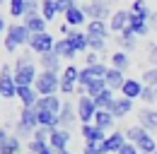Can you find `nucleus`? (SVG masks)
I'll return each mask as SVG.
<instances>
[{
    "label": "nucleus",
    "mask_w": 157,
    "mask_h": 154,
    "mask_svg": "<svg viewBox=\"0 0 157 154\" xmlns=\"http://www.w3.org/2000/svg\"><path fill=\"white\" fill-rule=\"evenodd\" d=\"M29 38H32V31L24 24H10L5 31V51L15 53L20 46H29Z\"/></svg>",
    "instance_id": "1"
},
{
    "label": "nucleus",
    "mask_w": 157,
    "mask_h": 154,
    "mask_svg": "<svg viewBox=\"0 0 157 154\" xmlns=\"http://www.w3.org/2000/svg\"><path fill=\"white\" fill-rule=\"evenodd\" d=\"M34 89L39 96H51L60 92V72H51V70H41L36 82H34Z\"/></svg>",
    "instance_id": "2"
},
{
    "label": "nucleus",
    "mask_w": 157,
    "mask_h": 154,
    "mask_svg": "<svg viewBox=\"0 0 157 154\" xmlns=\"http://www.w3.org/2000/svg\"><path fill=\"white\" fill-rule=\"evenodd\" d=\"M78 79H80V68H75L73 63L65 65L60 72V94L63 96L78 94Z\"/></svg>",
    "instance_id": "3"
},
{
    "label": "nucleus",
    "mask_w": 157,
    "mask_h": 154,
    "mask_svg": "<svg viewBox=\"0 0 157 154\" xmlns=\"http://www.w3.org/2000/svg\"><path fill=\"white\" fill-rule=\"evenodd\" d=\"M82 7V12L87 15V19H109L111 15V10H109V0H87V2H82L80 5Z\"/></svg>",
    "instance_id": "4"
},
{
    "label": "nucleus",
    "mask_w": 157,
    "mask_h": 154,
    "mask_svg": "<svg viewBox=\"0 0 157 154\" xmlns=\"http://www.w3.org/2000/svg\"><path fill=\"white\" fill-rule=\"evenodd\" d=\"M75 106H78V118H80V125L82 123H92L94 120V113H97V104H94V99L87 94H80L78 101H75Z\"/></svg>",
    "instance_id": "5"
},
{
    "label": "nucleus",
    "mask_w": 157,
    "mask_h": 154,
    "mask_svg": "<svg viewBox=\"0 0 157 154\" xmlns=\"http://www.w3.org/2000/svg\"><path fill=\"white\" fill-rule=\"evenodd\" d=\"M53 46H56V38L51 36L48 31H41V34H32V38H29V51H34L36 56H41V53H48V51H53Z\"/></svg>",
    "instance_id": "6"
},
{
    "label": "nucleus",
    "mask_w": 157,
    "mask_h": 154,
    "mask_svg": "<svg viewBox=\"0 0 157 154\" xmlns=\"http://www.w3.org/2000/svg\"><path fill=\"white\" fill-rule=\"evenodd\" d=\"M12 77H15V84H17V87H34V82H36V77H39V70H36V65L32 63V65L17 68Z\"/></svg>",
    "instance_id": "7"
},
{
    "label": "nucleus",
    "mask_w": 157,
    "mask_h": 154,
    "mask_svg": "<svg viewBox=\"0 0 157 154\" xmlns=\"http://www.w3.org/2000/svg\"><path fill=\"white\" fill-rule=\"evenodd\" d=\"M60 128H65V130H73V125L75 123H80L78 118V106L73 104V101H63V108H60Z\"/></svg>",
    "instance_id": "8"
},
{
    "label": "nucleus",
    "mask_w": 157,
    "mask_h": 154,
    "mask_svg": "<svg viewBox=\"0 0 157 154\" xmlns=\"http://www.w3.org/2000/svg\"><path fill=\"white\" fill-rule=\"evenodd\" d=\"M70 140H73V133H70V130H65V128H53V130H51V137H48V145H51L56 152H63V149H68Z\"/></svg>",
    "instance_id": "9"
},
{
    "label": "nucleus",
    "mask_w": 157,
    "mask_h": 154,
    "mask_svg": "<svg viewBox=\"0 0 157 154\" xmlns=\"http://www.w3.org/2000/svg\"><path fill=\"white\" fill-rule=\"evenodd\" d=\"M138 125L145 128L150 135H157V111L155 108H140L138 111Z\"/></svg>",
    "instance_id": "10"
},
{
    "label": "nucleus",
    "mask_w": 157,
    "mask_h": 154,
    "mask_svg": "<svg viewBox=\"0 0 157 154\" xmlns=\"http://www.w3.org/2000/svg\"><path fill=\"white\" fill-rule=\"evenodd\" d=\"M143 89H145V84L136 79V77H128L126 82H123V87H121V96H126V99H131V101H136L143 96Z\"/></svg>",
    "instance_id": "11"
},
{
    "label": "nucleus",
    "mask_w": 157,
    "mask_h": 154,
    "mask_svg": "<svg viewBox=\"0 0 157 154\" xmlns=\"http://www.w3.org/2000/svg\"><path fill=\"white\" fill-rule=\"evenodd\" d=\"M80 135H82L85 142H104L109 133H104V130L97 128L94 123H82V125H80Z\"/></svg>",
    "instance_id": "12"
},
{
    "label": "nucleus",
    "mask_w": 157,
    "mask_h": 154,
    "mask_svg": "<svg viewBox=\"0 0 157 154\" xmlns=\"http://www.w3.org/2000/svg\"><path fill=\"white\" fill-rule=\"evenodd\" d=\"M126 79H128L126 72L118 70V68H111V65H109V70H106V75H104V82H106V87H109L111 92H121V87H123Z\"/></svg>",
    "instance_id": "13"
},
{
    "label": "nucleus",
    "mask_w": 157,
    "mask_h": 154,
    "mask_svg": "<svg viewBox=\"0 0 157 154\" xmlns=\"http://www.w3.org/2000/svg\"><path fill=\"white\" fill-rule=\"evenodd\" d=\"M128 140H126V135L121 133V130H111V133L106 135V140H104V152L106 154H118V149L126 145Z\"/></svg>",
    "instance_id": "14"
},
{
    "label": "nucleus",
    "mask_w": 157,
    "mask_h": 154,
    "mask_svg": "<svg viewBox=\"0 0 157 154\" xmlns=\"http://www.w3.org/2000/svg\"><path fill=\"white\" fill-rule=\"evenodd\" d=\"M34 108H36V111H53V113H60V108H63V99H60L58 94L39 96V101H36Z\"/></svg>",
    "instance_id": "15"
},
{
    "label": "nucleus",
    "mask_w": 157,
    "mask_h": 154,
    "mask_svg": "<svg viewBox=\"0 0 157 154\" xmlns=\"http://www.w3.org/2000/svg\"><path fill=\"white\" fill-rule=\"evenodd\" d=\"M68 38H70V43H73V48H75L78 53H87V51H90V34H87V31L73 29V31L68 34Z\"/></svg>",
    "instance_id": "16"
},
{
    "label": "nucleus",
    "mask_w": 157,
    "mask_h": 154,
    "mask_svg": "<svg viewBox=\"0 0 157 154\" xmlns=\"http://www.w3.org/2000/svg\"><path fill=\"white\" fill-rule=\"evenodd\" d=\"M53 53H56V56H60L63 60H75V56H78V51L73 48V43H70V38H68V36H63V38H56Z\"/></svg>",
    "instance_id": "17"
},
{
    "label": "nucleus",
    "mask_w": 157,
    "mask_h": 154,
    "mask_svg": "<svg viewBox=\"0 0 157 154\" xmlns=\"http://www.w3.org/2000/svg\"><path fill=\"white\" fill-rule=\"evenodd\" d=\"M131 111H133V101L126 99V96H116V101H114V106H111V116H114L116 120H123Z\"/></svg>",
    "instance_id": "18"
},
{
    "label": "nucleus",
    "mask_w": 157,
    "mask_h": 154,
    "mask_svg": "<svg viewBox=\"0 0 157 154\" xmlns=\"http://www.w3.org/2000/svg\"><path fill=\"white\" fill-rule=\"evenodd\" d=\"M63 17H65V24H70L73 29H78V27H82L85 22H90L87 15L82 12V7H80V5H73L68 12H63Z\"/></svg>",
    "instance_id": "19"
},
{
    "label": "nucleus",
    "mask_w": 157,
    "mask_h": 154,
    "mask_svg": "<svg viewBox=\"0 0 157 154\" xmlns=\"http://www.w3.org/2000/svg\"><path fill=\"white\" fill-rule=\"evenodd\" d=\"M97 128H101L104 133H111L114 130V125H116V118L111 116V111H101L97 108V113H94V120H92Z\"/></svg>",
    "instance_id": "20"
},
{
    "label": "nucleus",
    "mask_w": 157,
    "mask_h": 154,
    "mask_svg": "<svg viewBox=\"0 0 157 154\" xmlns=\"http://www.w3.org/2000/svg\"><path fill=\"white\" fill-rule=\"evenodd\" d=\"M116 43H118V48H121V51H126V53H128V51H133V48L138 46V36L133 34V29H131V27H126V29L116 36Z\"/></svg>",
    "instance_id": "21"
},
{
    "label": "nucleus",
    "mask_w": 157,
    "mask_h": 154,
    "mask_svg": "<svg viewBox=\"0 0 157 154\" xmlns=\"http://www.w3.org/2000/svg\"><path fill=\"white\" fill-rule=\"evenodd\" d=\"M128 17H131V12L128 10H116L111 19H109V29L114 31V34H121L126 27H128Z\"/></svg>",
    "instance_id": "22"
},
{
    "label": "nucleus",
    "mask_w": 157,
    "mask_h": 154,
    "mask_svg": "<svg viewBox=\"0 0 157 154\" xmlns=\"http://www.w3.org/2000/svg\"><path fill=\"white\" fill-rule=\"evenodd\" d=\"M60 63H63V58L56 56L53 51H48V53H41V56H39V65H41V70L60 72Z\"/></svg>",
    "instance_id": "23"
},
{
    "label": "nucleus",
    "mask_w": 157,
    "mask_h": 154,
    "mask_svg": "<svg viewBox=\"0 0 157 154\" xmlns=\"http://www.w3.org/2000/svg\"><path fill=\"white\" fill-rule=\"evenodd\" d=\"M90 36H97V38H109V24L104 19H90L87 22V29H85Z\"/></svg>",
    "instance_id": "24"
},
{
    "label": "nucleus",
    "mask_w": 157,
    "mask_h": 154,
    "mask_svg": "<svg viewBox=\"0 0 157 154\" xmlns=\"http://www.w3.org/2000/svg\"><path fill=\"white\" fill-rule=\"evenodd\" d=\"M17 99L22 101L24 108H34L36 101H39V94H36L34 87H17Z\"/></svg>",
    "instance_id": "25"
},
{
    "label": "nucleus",
    "mask_w": 157,
    "mask_h": 154,
    "mask_svg": "<svg viewBox=\"0 0 157 154\" xmlns=\"http://www.w3.org/2000/svg\"><path fill=\"white\" fill-rule=\"evenodd\" d=\"M128 27L133 29V34H136L138 38L140 36H147L152 29H150V22L147 19H143V17H138V15H133L131 12V17H128Z\"/></svg>",
    "instance_id": "26"
},
{
    "label": "nucleus",
    "mask_w": 157,
    "mask_h": 154,
    "mask_svg": "<svg viewBox=\"0 0 157 154\" xmlns=\"http://www.w3.org/2000/svg\"><path fill=\"white\" fill-rule=\"evenodd\" d=\"M17 123H22V125H24V128H29V130H36V128H39V116H36V108H24V106H22Z\"/></svg>",
    "instance_id": "27"
},
{
    "label": "nucleus",
    "mask_w": 157,
    "mask_h": 154,
    "mask_svg": "<svg viewBox=\"0 0 157 154\" xmlns=\"http://www.w3.org/2000/svg\"><path fill=\"white\" fill-rule=\"evenodd\" d=\"M22 19H24L22 24H24L32 34H41V31H46V24H48V22L41 17V15H27V17H22Z\"/></svg>",
    "instance_id": "28"
},
{
    "label": "nucleus",
    "mask_w": 157,
    "mask_h": 154,
    "mask_svg": "<svg viewBox=\"0 0 157 154\" xmlns=\"http://www.w3.org/2000/svg\"><path fill=\"white\" fill-rule=\"evenodd\" d=\"M27 154H58L48 142H39V140H29L27 142Z\"/></svg>",
    "instance_id": "29"
},
{
    "label": "nucleus",
    "mask_w": 157,
    "mask_h": 154,
    "mask_svg": "<svg viewBox=\"0 0 157 154\" xmlns=\"http://www.w3.org/2000/svg\"><path fill=\"white\" fill-rule=\"evenodd\" d=\"M114 101H116V96H114V92H111L109 87H106L99 96H94V104H97V108H101V111H111Z\"/></svg>",
    "instance_id": "30"
},
{
    "label": "nucleus",
    "mask_w": 157,
    "mask_h": 154,
    "mask_svg": "<svg viewBox=\"0 0 157 154\" xmlns=\"http://www.w3.org/2000/svg\"><path fill=\"white\" fill-rule=\"evenodd\" d=\"M138 147V152L140 154H155L157 152V140H155V135H143V137H140V142H138L136 145Z\"/></svg>",
    "instance_id": "31"
},
{
    "label": "nucleus",
    "mask_w": 157,
    "mask_h": 154,
    "mask_svg": "<svg viewBox=\"0 0 157 154\" xmlns=\"http://www.w3.org/2000/svg\"><path fill=\"white\" fill-rule=\"evenodd\" d=\"M58 7H56V0H41V17L46 19V22H53V19L58 17Z\"/></svg>",
    "instance_id": "32"
},
{
    "label": "nucleus",
    "mask_w": 157,
    "mask_h": 154,
    "mask_svg": "<svg viewBox=\"0 0 157 154\" xmlns=\"http://www.w3.org/2000/svg\"><path fill=\"white\" fill-rule=\"evenodd\" d=\"M109 60H111V68H118V70H123V72H126V70H128V65H131L128 53H126V51H121V48H118V51L109 58Z\"/></svg>",
    "instance_id": "33"
},
{
    "label": "nucleus",
    "mask_w": 157,
    "mask_h": 154,
    "mask_svg": "<svg viewBox=\"0 0 157 154\" xmlns=\"http://www.w3.org/2000/svg\"><path fill=\"white\" fill-rule=\"evenodd\" d=\"M128 12H133V15H138V17L147 19V22H150V15H152V10L147 7V2H145V0H133V5H131V10H128Z\"/></svg>",
    "instance_id": "34"
},
{
    "label": "nucleus",
    "mask_w": 157,
    "mask_h": 154,
    "mask_svg": "<svg viewBox=\"0 0 157 154\" xmlns=\"http://www.w3.org/2000/svg\"><path fill=\"white\" fill-rule=\"evenodd\" d=\"M104 89H106V82H104V77H99V79H92V82L85 87V94L94 99V96H99L101 92H104Z\"/></svg>",
    "instance_id": "35"
},
{
    "label": "nucleus",
    "mask_w": 157,
    "mask_h": 154,
    "mask_svg": "<svg viewBox=\"0 0 157 154\" xmlns=\"http://www.w3.org/2000/svg\"><path fill=\"white\" fill-rule=\"evenodd\" d=\"M123 135H126V140H128V142L138 145V142H140V137H143V135H147V130H145V128H140V125H131V128H126V130H123Z\"/></svg>",
    "instance_id": "36"
},
{
    "label": "nucleus",
    "mask_w": 157,
    "mask_h": 154,
    "mask_svg": "<svg viewBox=\"0 0 157 154\" xmlns=\"http://www.w3.org/2000/svg\"><path fill=\"white\" fill-rule=\"evenodd\" d=\"M2 154H22V140L17 137V135H10V140H7Z\"/></svg>",
    "instance_id": "37"
},
{
    "label": "nucleus",
    "mask_w": 157,
    "mask_h": 154,
    "mask_svg": "<svg viewBox=\"0 0 157 154\" xmlns=\"http://www.w3.org/2000/svg\"><path fill=\"white\" fill-rule=\"evenodd\" d=\"M27 12V0H10V15L12 17H24Z\"/></svg>",
    "instance_id": "38"
},
{
    "label": "nucleus",
    "mask_w": 157,
    "mask_h": 154,
    "mask_svg": "<svg viewBox=\"0 0 157 154\" xmlns=\"http://www.w3.org/2000/svg\"><path fill=\"white\" fill-rule=\"evenodd\" d=\"M82 154H106L104 152V142H85Z\"/></svg>",
    "instance_id": "39"
},
{
    "label": "nucleus",
    "mask_w": 157,
    "mask_h": 154,
    "mask_svg": "<svg viewBox=\"0 0 157 154\" xmlns=\"http://www.w3.org/2000/svg\"><path fill=\"white\" fill-rule=\"evenodd\" d=\"M140 101H145V104H155V101H157V89H155V87H150V84H145Z\"/></svg>",
    "instance_id": "40"
},
{
    "label": "nucleus",
    "mask_w": 157,
    "mask_h": 154,
    "mask_svg": "<svg viewBox=\"0 0 157 154\" xmlns=\"http://www.w3.org/2000/svg\"><path fill=\"white\" fill-rule=\"evenodd\" d=\"M104 48H106V38L90 36V51H94V53H104Z\"/></svg>",
    "instance_id": "41"
},
{
    "label": "nucleus",
    "mask_w": 157,
    "mask_h": 154,
    "mask_svg": "<svg viewBox=\"0 0 157 154\" xmlns=\"http://www.w3.org/2000/svg\"><path fill=\"white\" fill-rule=\"evenodd\" d=\"M15 135H17L20 140H32V137H34V130L24 128L22 123H15Z\"/></svg>",
    "instance_id": "42"
},
{
    "label": "nucleus",
    "mask_w": 157,
    "mask_h": 154,
    "mask_svg": "<svg viewBox=\"0 0 157 154\" xmlns=\"http://www.w3.org/2000/svg\"><path fill=\"white\" fill-rule=\"evenodd\" d=\"M140 82H143V84H155V82H157V68L145 70V72H143V77H140Z\"/></svg>",
    "instance_id": "43"
},
{
    "label": "nucleus",
    "mask_w": 157,
    "mask_h": 154,
    "mask_svg": "<svg viewBox=\"0 0 157 154\" xmlns=\"http://www.w3.org/2000/svg\"><path fill=\"white\" fill-rule=\"evenodd\" d=\"M48 137H51V128H36L34 130V137L32 140H39V142H48Z\"/></svg>",
    "instance_id": "44"
},
{
    "label": "nucleus",
    "mask_w": 157,
    "mask_h": 154,
    "mask_svg": "<svg viewBox=\"0 0 157 154\" xmlns=\"http://www.w3.org/2000/svg\"><path fill=\"white\" fill-rule=\"evenodd\" d=\"M32 63H34L32 53H24V56H20L17 60H15V70H17V68H24V65H32Z\"/></svg>",
    "instance_id": "45"
},
{
    "label": "nucleus",
    "mask_w": 157,
    "mask_h": 154,
    "mask_svg": "<svg viewBox=\"0 0 157 154\" xmlns=\"http://www.w3.org/2000/svg\"><path fill=\"white\" fill-rule=\"evenodd\" d=\"M99 56H101V53L87 51V53H85V65H97V63H101V60H99Z\"/></svg>",
    "instance_id": "46"
},
{
    "label": "nucleus",
    "mask_w": 157,
    "mask_h": 154,
    "mask_svg": "<svg viewBox=\"0 0 157 154\" xmlns=\"http://www.w3.org/2000/svg\"><path fill=\"white\" fill-rule=\"evenodd\" d=\"M118 154H140V152H138V147L133 145V142H126V145L118 149Z\"/></svg>",
    "instance_id": "47"
},
{
    "label": "nucleus",
    "mask_w": 157,
    "mask_h": 154,
    "mask_svg": "<svg viewBox=\"0 0 157 154\" xmlns=\"http://www.w3.org/2000/svg\"><path fill=\"white\" fill-rule=\"evenodd\" d=\"M147 60H150V65H152V68H157V43L150 46V51H147Z\"/></svg>",
    "instance_id": "48"
},
{
    "label": "nucleus",
    "mask_w": 157,
    "mask_h": 154,
    "mask_svg": "<svg viewBox=\"0 0 157 154\" xmlns=\"http://www.w3.org/2000/svg\"><path fill=\"white\" fill-rule=\"evenodd\" d=\"M7 140H10V133L5 130V128H0V154L5 149V145H7Z\"/></svg>",
    "instance_id": "49"
},
{
    "label": "nucleus",
    "mask_w": 157,
    "mask_h": 154,
    "mask_svg": "<svg viewBox=\"0 0 157 154\" xmlns=\"http://www.w3.org/2000/svg\"><path fill=\"white\" fill-rule=\"evenodd\" d=\"M150 29H152V31H157V10L150 15Z\"/></svg>",
    "instance_id": "50"
},
{
    "label": "nucleus",
    "mask_w": 157,
    "mask_h": 154,
    "mask_svg": "<svg viewBox=\"0 0 157 154\" xmlns=\"http://www.w3.org/2000/svg\"><path fill=\"white\" fill-rule=\"evenodd\" d=\"M58 154H73V152H70V149H63V152H58Z\"/></svg>",
    "instance_id": "51"
},
{
    "label": "nucleus",
    "mask_w": 157,
    "mask_h": 154,
    "mask_svg": "<svg viewBox=\"0 0 157 154\" xmlns=\"http://www.w3.org/2000/svg\"><path fill=\"white\" fill-rule=\"evenodd\" d=\"M150 87H155V89H157V82H155V84H150Z\"/></svg>",
    "instance_id": "52"
},
{
    "label": "nucleus",
    "mask_w": 157,
    "mask_h": 154,
    "mask_svg": "<svg viewBox=\"0 0 157 154\" xmlns=\"http://www.w3.org/2000/svg\"><path fill=\"white\" fill-rule=\"evenodd\" d=\"M0 2H5V0H0Z\"/></svg>",
    "instance_id": "53"
},
{
    "label": "nucleus",
    "mask_w": 157,
    "mask_h": 154,
    "mask_svg": "<svg viewBox=\"0 0 157 154\" xmlns=\"http://www.w3.org/2000/svg\"><path fill=\"white\" fill-rule=\"evenodd\" d=\"M0 99H2V94H0Z\"/></svg>",
    "instance_id": "54"
},
{
    "label": "nucleus",
    "mask_w": 157,
    "mask_h": 154,
    "mask_svg": "<svg viewBox=\"0 0 157 154\" xmlns=\"http://www.w3.org/2000/svg\"><path fill=\"white\" fill-rule=\"evenodd\" d=\"M155 154H157V152H155Z\"/></svg>",
    "instance_id": "55"
}]
</instances>
